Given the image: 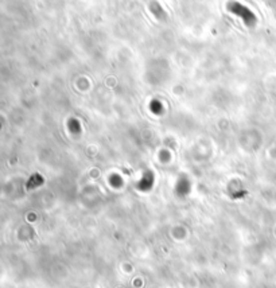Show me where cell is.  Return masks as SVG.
I'll return each instance as SVG.
<instances>
[{
    "mask_svg": "<svg viewBox=\"0 0 276 288\" xmlns=\"http://www.w3.org/2000/svg\"><path fill=\"white\" fill-rule=\"evenodd\" d=\"M228 11L232 12L233 15H236L240 19H243V22L245 23V26L254 27L258 22V19L255 16V13L251 11L248 7H245L239 1H229L228 3Z\"/></svg>",
    "mask_w": 276,
    "mask_h": 288,
    "instance_id": "6da1fadb",
    "label": "cell"
}]
</instances>
